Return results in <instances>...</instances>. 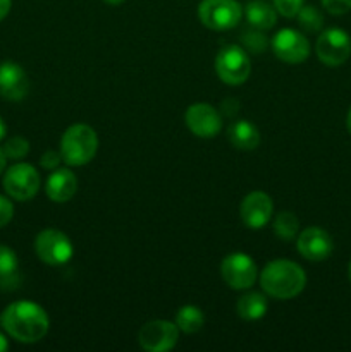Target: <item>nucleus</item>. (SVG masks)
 I'll return each instance as SVG.
<instances>
[{
	"instance_id": "obj_1",
	"label": "nucleus",
	"mask_w": 351,
	"mask_h": 352,
	"mask_svg": "<svg viewBox=\"0 0 351 352\" xmlns=\"http://www.w3.org/2000/svg\"><path fill=\"white\" fill-rule=\"evenodd\" d=\"M0 325L7 336L23 344H34L43 339L50 327L47 311L31 301H16L0 315Z\"/></svg>"
},
{
	"instance_id": "obj_2",
	"label": "nucleus",
	"mask_w": 351,
	"mask_h": 352,
	"mask_svg": "<svg viewBox=\"0 0 351 352\" xmlns=\"http://www.w3.org/2000/svg\"><path fill=\"white\" fill-rule=\"evenodd\" d=\"M260 285L270 298L292 299L305 289L306 274L295 261L274 260L262 270Z\"/></svg>"
},
{
	"instance_id": "obj_3",
	"label": "nucleus",
	"mask_w": 351,
	"mask_h": 352,
	"mask_svg": "<svg viewBox=\"0 0 351 352\" xmlns=\"http://www.w3.org/2000/svg\"><path fill=\"white\" fill-rule=\"evenodd\" d=\"M98 150V136L95 129L86 124L67 127L61 138L62 160L71 167H81L95 158Z\"/></svg>"
},
{
	"instance_id": "obj_4",
	"label": "nucleus",
	"mask_w": 351,
	"mask_h": 352,
	"mask_svg": "<svg viewBox=\"0 0 351 352\" xmlns=\"http://www.w3.org/2000/svg\"><path fill=\"white\" fill-rule=\"evenodd\" d=\"M215 72L226 85H243L251 72L250 55L240 45H226L215 57Z\"/></svg>"
},
{
	"instance_id": "obj_5",
	"label": "nucleus",
	"mask_w": 351,
	"mask_h": 352,
	"mask_svg": "<svg viewBox=\"0 0 351 352\" xmlns=\"http://www.w3.org/2000/svg\"><path fill=\"white\" fill-rule=\"evenodd\" d=\"M198 17L209 30L227 31L240 24L243 7L237 0H202L198 6Z\"/></svg>"
},
{
	"instance_id": "obj_6",
	"label": "nucleus",
	"mask_w": 351,
	"mask_h": 352,
	"mask_svg": "<svg viewBox=\"0 0 351 352\" xmlns=\"http://www.w3.org/2000/svg\"><path fill=\"white\" fill-rule=\"evenodd\" d=\"M34 251L43 263L52 267L65 265L74 254L71 239L57 229H43L34 239Z\"/></svg>"
},
{
	"instance_id": "obj_7",
	"label": "nucleus",
	"mask_w": 351,
	"mask_h": 352,
	"mask_svg": "<svg viewBox=\"0 0 351 352\" xmlns=\"http://www.w3.org/2000/svg\"><path fill=\"white\" fill-rule=\"evenodd\" d=\"M3 189L16 201H30L40 189V174L30 164H14L3 175Z\"/></svg>"
},
{
	"instance_id": "obj_8",
	"label": "nucleus",
	"mask_w": 351,
	"mask_h": 352,
	"mask_svg": "<svg viewBox=\"0 0 351 352\" xmlns=\"http://www.w3.org/2000/svg\"><path fill=\"white\" fill-rule=\"evenodd\" d=\"M317 57L329 67L343 65L351 55V38L341 28H329L319 36L315 45Z\"/></svg>"
},
{
	"instance_id": "obj_9",
	"label": "nucleus",
	"mask_w": 351,
	"mask_h": 352,
	"mask_svg": "<svg viewBox=\"0 0 351 352\" xmlns=\"http://www.w3.org/2000/svg\"><path fill=\"white\" fill-rule=\"evenodd\" d=\"M220 274L224 282L231 289L244 291L250 289L258 278L257 263L244 253H231L227 254L220 265Z\"/></svg>"
},
{
	"instance_id": "obj_10",
	"label": "nucleus",
	"mask_w": 351,
	"mask_h": 352,
	"mask_svg": "<svg viewBox=\"0 0 351 352\" xmlns=\"http://www.w3.org/2000/svg\"><path fill=\"white\" fill-rule=\"evenodd\" d=\"M179 329L176 323L167 320H153L145 323L138 333L141 349L148 352H167L178 344Z\"/></svg>"
},
{
	"instance_id": "obj_11",
	"label": "nucleus",
	"mask_w": 351,
	"mask_h": 352,
	"mask_svg": "<svg viewBox=\"0 0 351 352\" xmlns=\"http://www.w3.org/2000/svg\"><path fill=\"white\" fill-rule=\"evenodd\" d=\"M272 52L286 64H301L310 55V41L298 30L284 28L272 38Z\"/></svg>"
},
{
	"instance_id": "obj_12",
	"label": "nucleus",
	"mask_w": 351,
	"mask_h": 352,
	"mask_svg": "<svg viewBox=\"0 0 351 352\" xmlns=\"http://www.w3.org/2000/svg\"><path fill=\"white\" fill-rule=\"evenodd\" d=\"M186 126L195 136L213 138L222 129V116L210 103H193L186 110Z\"/></svg>"
},
{
	"instance_id": "obj_13",
	"label": "nucleus",
	"mask_w": 351,
	"mask_h": 352,
	"mask_svg": "<svg viewBox=\"0 0 351 352\" xmlns=\"http://www.w3.org/2000/svg\"><path fill=\"white\" fill-rule=\"evenodd\" d=\"M274 213V203L272 198L264 191H253L241 201L240 215L244 226L250 229H264L272 219Z\"/></svg>"
},
{
	"instance_id": "obj_14",
	"label": "nucleus",
	"mask_w": 351,
	"mask_h": 352,
	"mask_svg": "<svg viewBox=\"0 0 351 352\" xmlns=\"http://www.w3.org/2000/svg\"><path fill=\"white\" fill-rule=\"evenodd\" d=\"M296 248L305 260L323 261L332 254L334 241L322 227H308L298 236Z\"/></svg>"
},
{
	"instance_id": "obj_15",
	"label": "nucleus",
	"mask_w": 351,
	"mask_h": 352,
	"mask_svg": "<svg viewBox=\"0 0 351 352\" xmlns=\"http://www.w3.org/2000/svg\"><path fill=\"white\" fill-rule=\"evenodd\" d=\"M30 91L26 71L17 62L7 60L0 64V96L9 102H19Z\"/></svg>"
},
{
	"instance_id": "obj_16",
	"label": "nucleus",
	"mask_w": 351,
	"mask_h": 352,
	"mask_svg": "<svg viewBox=\"0 0 351 352\" xmlns=\"http://www.w3.org/2000/svg\"><path fill=\"white\" fill-rule=\"evenodd\" d=\"M47 196L55 203H65L78 191V179L69 168H57L52 172L45 186Z\"/></svg>"
},
{
	"instance_id": "obj_17",
	"label": "nucleus",
	"mask_w": 351,
	"mask_h": 352,
	"mask_svg": "<svg viewBox=\"0 0 351 352\" xmlns=\"http://www.w3.org/2000/svg\"><path fill=\"white\" fill-rule=\"evenodd\" d=\"M227 138L231 144L237 150H255L260 144V131L250 120H236L227 129Z\"/></svg>"
},
{
	"instance_id": "obj_18",
	"label": "nucleus",
	"mask_w": 351,
	"mask_h": 352,
	"mask_svg": "<svg viewBox=\"0 0 351 352\" xmlns=\"http://www.w3.org/2000/svg\"><path fill=\"white\" fill-rule=\"evenodd\" d=\"M244 16L251 28L257 30H270L277 23V10L265 0H251L244 7Z\"/></svg>"
},
{
	"instance_id": "obj_19",
	"label": "nucleus",
	"mask_w": 351,
	"mask_h": 352,
	"mask_svg": "<svg viewBox=\"0 0 351 352\" xmlns=\"http://www.w3.org/2000/svg\"><path fill=\"white\" fill-rule=\"evenodd\" d=\"M267 298L264 294H260V292H248V294L241 296L236 305L237 315L243 320H248V322L264 318L265 313H267Z\"/></svg>"
},
{
	"instance_id": "obj_20",
	"label": "nucleus",
	"mask_w": 351,
	"mask_h": 352,
	"mask_svg": "<svg viewBox=\"0 0 351 352\" xmlns=\"http://www.w3.org/2000/svg\"><path fill=\"white\" fill-rule=\"evenodd\" d=\"M176 325L184 333H196L205 325V315L198 306L186 305L176 313Z\"/></svg>"
},
{
	"instance_id": "obj_21",
	"label": "nucleus",
	"mask_w": 351,
	"mask_h": 352,
	"mask_svg": "<svg viewBox=\"0 0 351 352\" xmlns=\"http://www.w3.org/2000/svg\"><path fill=\"white\" fill-rule=\"evenodd\" d=\"M274 232L282 241H292L299 232V220L292 212H281L274 219Z\"/></svg>"
},
{
	"instance_id": "obj_22",
	"label": "nucleus",
	"mask_w": 351,
	"mask_h": 352,
	"mask_svg": "<svg viewBox=\"0 0 351 352\" xmlns=\"http://www.w3.org/2000/svg\"><path fill=\"white\" fill-rule=\"evenodd\" d=\"M296 17H298L299 26L303 30L310 31V33H315V31H319L323 26L322 12L313 6H303L299 12L296 14Z\"/></svg>"
},
{
	"instance_id": "obj_23",
	"label": "nucleus",
	"mask_w": 351,
	"mask_h": 352,
	"mask_svg": "<svg viewBox=\"0 0 351 352\" xmlns=\"http://www.w3.org/2000/svg\"><path fill=\"white\" fill-rule=\"evenodd\" d=\"M241 43H243V48L253 52V54H262V52L267 50L268 40L262 30H257V28H251V30L243 31L241 34Z\"/></svg>"
},
{
	"instance_id": "obj_24",
	"label": "nucleus",
	"mask_w": 351,
	"mask_h": 352,
	"mask_svg": "<svg viewBox=\"0 0 351 352\" xmlns=\"http://www.w3.org/2000/svg\"><path fill=\"white\" fill-rule=\"evenodd\" d=\"M2 151L10 160H21L30 153V141L21 136H14L9 141H6Z\"/></svg>"
},
{
	"instance_id": "obj_25",
	"label": "nucleus",
	"mask_w": 351,
	"mask_h": 352,
	"mask_svg": "<svg viewBox=\"0 0 351 352\" xmlns=\"http://www.w3.org/2000/svg\"><path fill=\"white\" fill-rule=\"evenodd\" d=\"M17 265H19V261H17L14 250L0 244V277H9V275H12L17 270Z\"/></svg>"
},
{
	"instance_id": "obj_26",
	"label": "nucleus",
	"mask_w": 351,
	"mask_h": 352,
	"mask_svg": "<svg viewBox=\"0 0 351 352\" xmlns=\"http://www.w3.org/2000/svg\"><path fill=\"white\" fill-rule=\"evenodd\" d=\"M275 10L284 17H296L305 0H272Z\"/></svg>"
},
{
	"instance_id": "obj_27",
	"label": "nucleus",
	"mask_w": 351,
	"mask_h": 352,
	"mask_svg": "<svg viewBox=\"0 0 351 352\" xmlns=\"http://www.w3.org/2000/svg\"><path fill=\"white\" fill-rule=\"evenodd\" d=\"M322 6L332 16H343L351 10V0H322Z\"/></svg>"
},
{
	"instance_id": "obj_28",
	"label": "nucleus",
	"mask_w": 351,
	"mask_h": 352,
	"mask_svg": "<svg viewBox=\"0 0 351 352\" xmlns=\"http://www.w3.org/2000/svg\"><path fill=\"white\" fill-rule=\"evenodd\" d=\"M14 217V205L6 196H0V229L6 227Z\"/></svg>"
},
{
	"instance_id": "obj_29",
	"label": "nucleus",
	"mask_w": 351,
	"mask_h": 352,
	"mask_svg": "<svg viewBox=\"0 0 351 352\" xmlns=\"http://www.w3.org/2000/svg\"><path fill=\"white\" fill-rule=\"evenodd\" d=\"M62 162V155L58 153V151H54V150H48L45 151L43 155H41V167L47 168V170H54V168L58 167V164Z\"/></svg>"
},
{
	"instance_id": "obj_30",
	"label": "nucleus",
	"mask_w": 351,
	"mask_h": 352,
	"mask_svg": "<svg viewBox=\"0 0 351 352\" xmlns=\"http://www.w3.org/2000/svg\"><path fill=\"white\" fill-rule=\"evenodd\" d=\"M236 112H237V100H234V98L224 100V102H222V113H224V116L234 117V116H236Z\"/></svg>"
},
{
	"instance_id": "obj_31",
	"label": "nucleus",
	"mask_w": 351,
	"mask_h": 352,
	"mask_svg": "<svg viewBox=\"0 0 351 352\" xmlns=\"http://www.w3.org/2000/svg\"><path fill=\"white\" fill-rule=\"evenodd\" d=\"M10 7H12V0H0V21L9 14Z\"/></svg>"
},
{
	"instance_id": "obj_32",
	"label": "nucleus",
	"mask_w": 351,
	"mask_h": 352,
	"mask_svg": "<svg viewBox=\"0 0 351 352\" xmlns=\"http://www.w3.org/2000/svg\"><path fill=\"white\" fill-rule=\"evenodd\" d=\"M7 349H9V340H7L6 333L0 330V352H6Z\"/></svg>"
},
{
	"instance_id": "obj_33",
	"label": "nucleus",
	"mask_w": 351,
	"mask_h": 352,
	"mask_svg": "<svg viewBox=\"0 0 351 352\" xmlns=\"http://www.w3.org/2000/svg\"><path fill=\"white\" fill-rule=\"evenodd\" d=\"M6 133H7V126H6V122H3L2 117H0V140H3Z\"/></svg>"
},
{
	"instance_id": "obj_34",
	"label": "nucleus",
	"mask_w": 351,
	"mask_h": 352,
	"mask_svg": "<svg viewBox=\"0 0 351 352\" xmlns=\"http://www.w3.org/2000/svg\"><path fill=\"white\" fill-rule=\"evenodd\" d=\"M6 162H7V157L3 155V151L0 150V174H2L3 168H6Z\"/></svg>"
},
{
	"instance_id": "obj_35",
	"label": "nucleus",
	"mask_w": 351,
	"mask_h": 352,
	"mask_svg": "<svg viewBox=\"0 0 351 352\" xmlns=\"http://www.w3.org/2000/svg\"><path fill=\"white\" fill-rule=\"evenodd\" d=\"M346 126H348V131H350V134H351V109H350V112H348V117H346Z\"/></svg>"
},
{
	"instance_id": "obj_36",
	"label": "nucleus",
	"mask_w": 351,
	"mask_h": 352,
	"mask_svg": "<svg viewBox=\"0 0 351 352\" xmlns=\"http://www.w3.org/2000/svg\"><path fill=\"white\" fill-rule=\"evenodd\" d=\"M103 2L110 3V6H119V3H123L124 0H103Z\"/></svg>"
},
{
	"instance_id": "obj_37",
	"label": "nucleus",
	"mask_w": 351,
	"mask_h": 352,
	"mask_svg": "<svg viewBox=\"0 0 351 352\" xmlns=\"http://www.w3.org/2000/svg\"><path fill=\"white\" fill-rule=\"evenodd\" d=\"M348 275H350V280H351V261H350V268H348Z\"/></svg>"
}]
</instances>
